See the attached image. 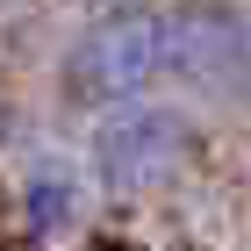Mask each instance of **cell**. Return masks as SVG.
I'll return each mask as SVG.
<instances>
[{
    "instance_id": "6da1fadb",
    "label": "cell",
    "mask_w": 251,
    "mask_h": 251,
    "mask_svg": "<svg viewBox=\"0 0 251 251\" xmlns=\"http://www.w3.org/2000/svg\"><path fill=\"white\" fill-rule=\"evenodd\" d=\"M165 79V7H115L79 29L72 58H65V86L79 100H100L108 115L144 100V86Z\"/></svg>"
},
{
    "instance_id": "7a4b0ae2",
    "label": "cell",
    "mask_w": 251,
    "mask_h": 251,
    "mask_svg": "<svg viewBox=\"0 0 251 251\" xmlns=\"http://www.w3.org/2000/svg\"><path fill=\"white\" fill-rule=\"evenodd\" d=\"M165 79L251 108V15L237 7H165Z\"/></svg>"
},
{
    "instance_id": "3957f363",
    "label": "cell",
    "mask_w": 251,
    "mask_h": 251,
    "mask_svg": "<svg viewBox=\"0 0 251 251\" xmlns=\"http://www.w3.org/2000/svg\"><path fill=\"white\" fill-rule=\"evenodd\" d=\"M194 151V122L165 100H129L94 129V173L115 194H144L158 179H173Z\"/></svg>"
},
{
    "instance_id": "277c9868",
    "label": "cell",
    "mask_w": 251,
    "mask_h": 251,
    "mask_svg": "<svg viewBox=\"0 0 251 251\" xmlns=\"http://www.w3.org/2000/svg\"><path fill=\"white\" fill-rule=\"evenodd\" d=\"M72 215H79V179H72V165H58V158L29 165V179H22V223H29L36 237H58Z\"/></svg>"
}]
</instances>
